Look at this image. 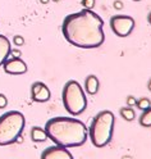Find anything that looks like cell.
Masks as SVG:
<instances>
[{
  "instance_id": "1",
  "label": "cell",
  "mask_w": 151,
  "mask_h": 159,
  "mask_svg": "<svg viewBox=\"0 0 151 159\" xmlns=\"http://www.w3.org/2000/svg\"><path fill=\"white\" fill-rule=\"evenodd\" d=\"M62 32L65 40L73 46L95 49L105 41L104 21L91 9H82L64 18Z\"/></svg>"
},
{
  "instance_id": "2",
  "label": "cell",
  "mask_w": 151,
  "mask_h": 159,
  "mask_svg": "<svg viewBox=\"0 0 151 159\" xmlns=\"http://www.w3.org/2000/svg\"><path fill=\"white\" fill-rule=\"evenodd\" d=\"M47 139L55 145L64 148H77L86 143L88 130L79 119L72 117H54L45 125Z\"/></svg>"
},
{
  "instance_id": "3",
  "label": "cell",
  "mask_w": 151,
  "mask_h": 159,
  "mask_svg": "<svg viewBox=\"0 0 151 159\" xmlns=\"http://www.w3.org/2000/svg\"><path fill=\"white\" fill-rule=\"evenodd\" d=\"M114 122L115 117L110 111H101L95 116L91 122V126H90V128H87L88 136L91 139L94 146L104 148L112 141Z\"/></svg>"
},
{
  "instance_id": "4",
  "label": "cell",
  "mask_w": 151,
  "mask_h": 159,
  "mask_svg": "<svg viewBox=\"0 0 151 159\" xmlns=\"http://www.w3.org/2000/svg\"><path fill=\"white\" fill-rule=\"evenodd\" d=\"M24 126L26 118L18 111H9L0 116V146L16 143L23 132Z\"/></svg>"
},
{
  "instance_id": "5",
  "label": "cell",
  "mask_w": 151,
  "mask_h": 159,
  "mask_svg": "<svg viewBox=\"0 0 151 159\" xmlns=\"http://www.w3.org/2000/svg\"><path fill=\"white\" fill-rule=\"evenodd\" d=\"M62 99L65 111L72 116L83 113L87 108V98L85 90L76 80H70L64 85Z\"/></svg>"
},
{
  "instance_id": "6",
  "label": "cell",
  "mask_w": 151,
  "mask_h": 159,
  "mask_svg": "<svg viewBox=\"0 0 151 159\" xmlns=\"http://www.w3.org/2000/svg\"><path fill=\"white\" fill-rule=\"evenodd\" d=\"M135 19L129 16H113L110 18V28L119 37H127L135 28Z\"/></svg>"
},
{
  "instance_id": "7",
  "label": "cell",
  "mask_w": 151,
  "mask_h": 159,
  "mask_svg": "<svg viewBox=\"0 0 151 159\" xmlns=\"http://www.w3.org/2000/svg\"><path fill=\"white\" fill-rule=\"evenodd\" d=\"M41 159H74L72 153L68 150V148L55 145L50 146L42 152Z\"/></svg>"
},
{
  "instance_id": "8",
  "label": "cell",
  "mask_w": 151,
  "mask_h": 159,
  "mask_svg": "<svg viewBox=\"0 0 151 159\" xmlns=\"http://www.w3.org/2000/svg\"><path fill=\"white\" fill-rule=\"evenodd\" d=\"M4 72L8 75H24L27 72V64L21 58L7 59L3 64Z\"/></svg>"
},
{
  "instance_id": "9",
  "label": "cell",
  "mask_w": 151,
  "mask_h": 159,
  "mask_svg": "<svg viewBox=\"0 0 151 159\" xmlns=\"http://www.w3.org/2000/svg\"><path fill=\"white\" fill-rule=\"evenodd\" d=\"M50 90L44 82H35L31 86V98L36 103H45L50 99Z\"/></svg>"
},
{
  "instance_id": "10",
  "label": "cell",
  "mask_w": 151,
  "mask_h": 159,
  "mask_svg": "<svg viewBox=\"0 0 151 159\" xmlns=\"http://www.w3.org/2000/svg\"><path fill=\"white\" fill-rule=\"evenodd\" d=\"M11 50H12V45L9 39L0 34V66H3L8 57L11 55Z\"/></svg>"
},
{
  "instance_id": "11",
  "label": "cell",
  "mask_w": 151,
  "mask_h": 159,
  "mask_svg": "<svg viewBox=\"0 0 151 159\" xmlns=\"http://www.w3.org/2000/svg\"><path fill=\"white\" fill-rule=\"evenodd\" d=\"M99 87H100V82H99L97 77L95 75H90L86 78V81H85V90H86V93L88 95H95L99 91Z\"/></svg>"
},
{
  "instance_id": "12",
  "label": "cell",
  "mask_w": 151,
  "mask_h": 159,
  "mask_svg": "<svg viewBox=\"0 0 151 159\" xmlns=\"http://www.w3.org/2000/svg\"><path fill=\"white\" fill-rule=\"evenodd\" d=\"M31 139L35 143H44L47 140V135L45 128H41L38 126H35L31 128Z\"/></svg>"
},
{
  "instance_id": "13",
  "label": "cell",
  "mask_w": 151,
  "mask_h": 159,
  "mask_svg": "<svg viewBox=\"0 0 151 159\" xmlns=\"http://www.w3.org/2000/svg\"><path fill=\"white\" fill-rule=\"evenodd\" d=\"M138 121H140V125L142 127H151V107L142 112V114L140 116Z\"/></svg>"
},
{
  "instance_id": "14",
  "label": "cell",
  "mask_w": 151,
  "mask_h": 159,
  "mask_svg": "<svg viewBox=\"0 0 151 159\" xmlns=\"http://www.w3.org/2000/svg\"><path fill=\"white\" fill-rule=\"evenodd\" d=\"M119 113L120 116H122L126 121L131 122V121H133V119L136 118V112H135V109L133 108H129V107H126V108H120L119 109Z\"/></svg>"
},
{
  "instance_id": "15",
  "label": "cell",
  "mask_w": 151,
  "mask_h": 159,
  "mask_svg": "<svg viewBox=\"0 0 151 159\" xmlns=\"http://www.w3.org/2000/svg\"><path fill=\"white\" fill-rule=\"evenodd\" d=\"M136 107L140 109V111L144 112V111H146V109H149L151 107V100L147 98H141L136 102Z\"/></svg>"
},
{
  "instance_id": "16",
  "label": "cell",
  "mask_w": 151,
  "mask_h": 159,
  "mask_svg": "<svg viewBox=\"0 0 151 159\" xmlns=\"http://www.w3.org/2000/svg\"><path fill=\"white\" fill-rule=\"evenodd\" d=\"M95 3H96V0H81V4L83 7V9H94L95 7Z\"/></svg>"
},
{
  "instance_id": "17",
  "label": "cell",
  "mask_w": 151,
  "mask_h": 159,
  "mask_svg": "<svg viewBox=\"0 0 151 159\" xmlns=\"http://www.w3.org/2000/svg\"><path fill=\"white\" fill-rule=\"evenodd\" d=\"M13 44H14L16 46H22V45H24V39H23V36L16 35V36L13 37Z\"/></svg>"
},
{
  "instance_id": "18",
  "label": "cell",
  "mask_w": 151,
  "mask_h": 159,
  "mask_svg": "<svg viewBox=\"0 0 151 159\" xmlns=\"http://www.w3.org/2000/svg\"><path fill=\"white\" fill-rule=\"evenodd\" d=\"M136 102H137V99H136L133 95H129V96L127 98V100H126L127 107H129V108H132L133 105H136Z\"/></svg>"
},
{
  "instance_id": "19",
  "label": "cell",
  "mask_w": 151,
  "mask_h": 159,
  "mask_svg": "<svg viewBox=\"0 0 151 159\" xmlns=\"http://www.w3.org/2000/svg\"><path fill=\"white\" fill-rule=\"evenodd\" d=\"M8 105V99L4 94H0V109H3Z\"/></svg>"
},
{
  "instance_id": "20",
  "label": "cell",
  "mask_w": 151,
  "mask_h": 159,
  "mask_svg": "<svg viewBox=\"0 0 151 159\" xmlns=\"http://www.w3.org/2000/svg\"><path fill=\"white\" fill-rule=\"evenodd\" d=\"M123 3L122 2H120V0H115V2L113 3V8L115 9V11H122V9H123Z\"/></svg>"
},
{
  "instance_id": "21",
  "label": "cell",
  "mask_w": 151,
  "mask_h": 159,
  "mask_svg": "<svg viewBox=\"0 0 151 159\" xmlns=\"http://www.w3.org/2000/svg\"><path fill=\"white\" fill-rule=\"evenodd\" d=\"M11 55H12V58H21L22 53H21V50H18V49H12Z\"/></svg>"
},
{
  "instance_id": "22",
  "label": "cell",
  "mask_w": 151,
  "mask_h": 159,
  "mask_svg": "<svg viewBox=\"0 0 151 159\" xmlns=\"http://www.w3.org/2000/svg\"><path fill=\"white\" fill-rule=\"evenodd\" d=\"M147 21H149V23L151 25V12L149 13V16H147Z\"/></svg>"
},
{
  "instance_id": "23",
  "label": "cell",
  "mask_w": 151,
  "mask_h": 159,
  "mask_svg": "<svg viewBox=\"0 0 151 159\" xmlns=\"http://www.w3.org/2000/svg\"><path fill=\"white\" fill-rule=\"evenodd\" d=\"M50 2V0H40V3H42V4H47Z\"/></svg>"
},
{
  "instance_id": "24",
  "label": "cell",
  "mask_w": 151,
  "mask_h": 159,
  "mask_svg": "<svg viewBox=\"0 0 151 159\" xmlns=\"http://www.w3.org/2000/svg\"><path fill=\"white\" fill-rule=\"evenodd\" d=\"M147 87H149V90L151 91V78H150V81H149V84H147Z\"/></svg>"
},
{
  "instance_id": "25",
  "label": "cell",
  "mask_w": 151,
  "mask_h": 159,
  "mask_svg": "<svg viewBox=\"0 0 151 159\" xmlns=\"http://www.w3.org/2000/svg\"><path fill=\"white\" fill-rule=\"evenodd\" d=\"M53 2H55V3H58V2H59V0H53Z\"/></svg>"
},
{
  "instance_id": "26",
  "label": "cell",
  "mask_w": 151,
  "mask_h": 159,
  "mask_svg": "<svg viewBox=\"0 0 151 159\" xmlns=\"http://www.w3.org/2000/svg\"><path fill=\"white\" fill-rule=\"evenodd\" d=\"M133 2H141V0H133Z\"/></svg>"
}]
</instances>
